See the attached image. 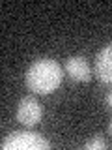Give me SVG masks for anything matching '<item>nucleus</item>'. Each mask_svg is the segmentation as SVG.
I'll use <instances>...</instances> for the list:
<instances>
[{
	"instance_id": "nucleus-1",
	"label": "nucleus",
	"mask_w": 112,
	"mask_h": 150,
	"mask_svg": "<svg viewBox=\"0 0 112 150\" xmlns=\"http://www.w3.org/2000/svg\"><path fill=\"white\" fill-rule=\"evenodd\" d=\"M62 77H64L62 68H60V64L56 60L39 58L26 69L24 83L28 90H32L34 94H39V96H45V94L54 92L60 86Z\"/></svg>"
},
{
	"instance_id": "nucleus-2",
	"label": "nucleus",
	"mask_w": 112,
	"mask_h": 150,
	"mask_svg": "<svg viewBox=\"0 0 112 150\" xmlns=\"http://www.w3.org/2000/svg\"><path fill=\"white\" fill-rule=\"evenodd\" d=\"M4 150H47L50 143L43 135L32 133V131H13L2 141Z\"/></svg>"
},
{
	"instance_id": "nucleus-3",
	"label": "nucleus",
	"mask_w": 112,
	"mask_h": 150,
	"mask_svg": "<svg viewBox=\"0 0 112 150\" xmlns=\"http://www.w3.org/2000/svg\"><path fill=\"white\" fill-rule=\"evenodd\" d=\"M43 116V109H41V103L36 100L34 96H24L21 100L17 107V120L21 122L26 128H34L36 124L41 122Z\"/></svg>"
},
{
	"instance_id": "nucleus-4",
	"label": "nucleus",
	"mask_w": 112,
	"mask_h": 150,
	"mask_svg": "<svg viewBox=\"0 0 112 150\" xmlns=\"http://www.w3.org/2000/svg\"><path fill=\"white\" fill-rule=\"evenodd\" d=\"M95 75L101 83H112V45H105L95 56Z\"/></svg>"
},
{
	"instance_id": "nucleus-5",
	"label": "nucleus",
	"mask_w": 112,
	"mask_h": 150,
	"mask_svg": "<svg viewBox=\"0 0 112 150\" xmlns=\"http://www.w3.org/2000/svg\"><path fill=\"white\" fill-rule=\"evenodd\" d=\"M65 69H67V75L77 83H88L92 79V71L90 66H88L86 58L84 56H71L65 62Z\"/></svg>"
},
{
	"instance_id": "nucleus-6",
	"label": "nucleus",
	"mask_w": 112,
	"mask_h": 150,
	"mask_svg": "<svg viewBox=\"0 0 112 150\" xmlns=\"http://www.w3.org/2000/svg\"><path fill=\"white\" fill-rule=\"evenodd\" d=\"M84 148L86 150H103V148H106V143L101 137H93V139H90L86 144H84Z\"/></svg>"
},
{
	"instance_id": "nucleus-7",
	"label": "nucleus",
	"mask_w": 112,
	"mask_h": 150,
	"mask_svg": "<svg viewBox=\"0 0 112 150\" xmlns=\"http://www.w3.org/2000/svg\"><path fill=\"white\" fill-rule=\"evenodd\" d=\"M106 103H108V107H112V90L108 92V96H106Z\"/></svg>"
},
{
	"instance_id": "nucleus-8",
	"label": "nucleus",
	"mask_w": 112,
	"mask_h": 150,
	"mask_svg": "<svg viewBox=\"0 0 112 150\" xmlns=\"http://www.w3.org/2000/svg\"><path fill=\"white\" fill-rule=\"evenodd\" d=\"M108 131H110V135H112V120H110V124H108Z\"/></svg>"
}]
</instances>
